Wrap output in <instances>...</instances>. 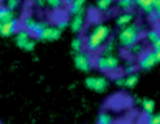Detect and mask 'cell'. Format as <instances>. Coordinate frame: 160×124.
Returning <instances> with one entry per match:
<instances>
[{
	"instance_id": "obj_1",
	"label": "cell",
	"mask_w": 160,
	"mask_h": 124,
	"mask_svg": "<svg viewBox=\"0 0 160 124\" xmlns=\"http://www.w3.org/2000/svg\"><path fill=\"white\" fill-rule=\"evenodd\" d=\"M110 36V28L104 23H98L97 26H93L90 30V33L86 36L84 42H86V50L93 53L97 50H100L101 47H104Z\"/></svg>"
},
{
	"instance_id": "obj_2",
	"label": "cell",
	"mask_w": 160,
	"mask_h": 124,
	"mask_svg": "<svg viewBox=\"0 0 160 124\" xmlns=\"http://www.w3.org/2000/svg\"><path fill=\"white\" fill-rule=\"evenodd\" d=\"M140 41V28L135 23H131L124 28L120 30L118 33V44L123 48H132L134 45H137Z\"/></svg>"
},
{
	"instance_id": "obj_3",
	"label": "cell",
	"mask_w": 160,
	"mask_h": 124,
	"mask_svg": "<svg viewBox=\"0 0 160 124\" xmlns=\"http://www.w3.org/2000/svg\"><path fill=\"white\" fill-rule=\"evenodd\" d=\"M95 64H97V68H98L100 71H103V73H115V71L120 68V65H121L120 58L115 56V55H103V56H98Z\"/></svg>"
},
{
	"instance_id": "obj_4",
	"label": "cell",
	"mask_w": 160,
	"mask_h": 124,
	"mask_svg": "<svg viewBox=\"0 0 160 124\" xmlns=\"http://www.w3.org/2000/svg\"><path fill=\"white\" fill-rule=\"evenodd\" d=\"M16 45L20 48V50H25V51H33L36 48V41L33 39V36L25 30V28H20L16 31Z\"/></svg>"
},
{
	"instance_id": "obj_5",
	"label": "cell",
	"mask_w": 160,
	"mask_h": 124,
	"mask_svg": "<svg viewBox=\"0 0 160 124\" xmlns=\"http://www.w3.org/2000/svg\"><path fill=\"white\" fill-rule=\"evenodd\" d=\"M47 26H48L47 22L38 20V19H33V17H27V19L23 20V23H22V28H25L33 37H38V39H39V36L42 34V31H44Z\"/></svg>"
},
{
	"instance_id": "obj_6",
	"label": "cell",
	"mask_w": 160,
	"mask_h": 124,
	"mask_svg": "<svg viewBox=\"0 0 160 124\" xmlns=\"http://www.w3.org/2000/svg\"><path fill=\"white\" fill-rule=\"evenodd\" d=\"M84 84L89 90L97 92V93H104L109 87V81L104 76H87Z\"/></svg>"
},
{
	"instance_id": "obj_7",
	"label": "cell",
	"mask_w": 160,
	"mask_h": 124,
	"mask_svg": "<svg viewBox=\"0 0 160 124\" xmlns=\"http://www.w3.org/2000/svg\"><path fill=\"white\" fill-rule=\"evenodd\" d=\"M159 64L157 58H156V53L154 50H146L143 51L140 56H138V61H137V67L142 68V70H151L152 67H156Z\"/></svg>"
},
{
	"instance_id": "obj_8",
	"label": "cell",
	"mask_w": 160,
	"mask_h": 124,
	"mask_svg": "<svg viewBox=\"0 0 160 124\" xmlns=\"http://www.w3.org/2000/svg\"><path fill=\"white\" fill-rule=\"evenodd\" d=\"M73 62H75V67H76L79 71L87 73V71H90V68H92V59H90V56H89L87 53H84V51L75 53Z\"/></svg>"
},
{
	"instance_id": "obj_9",
	"label": "cell",
	"mask_w": 160,
	"mask_h": 124,
	"mask_svg": "<svg viewBox=\"0 0 160 124\" xmlns=\"http://www.w3.org/2000/svg\"><path fill=\"white\" fill-rule=\"evenodd\" d=\"M61 34H62V31H61L59 26L48 25V26L42 31V34L39 36V39H41V41H45V42H53V41H58V39L61 37Z\"/></svg>"
},
{
	"instance_id": "obj_10",
	"label": "cell",
	"mask_w": 160,
	"mask_h": 124,
	"mask_svg": "<svg viewBox=\"0 0 160 124\" xmlns=\"http://www.w3.org/2000/svg\"><path fill=\"white\" fill-rule=\"evenodd\" d=\"M138 82V76L135 73H131V74H123L120 78L115 79V84L118 87H126V88H134Z\"/></svg>"
},
{
	"instance_id": "obj_11",
	"label": "cell",
	"mask_w": 160,
	"mask_h": 124,
	"mask_svg": "<svg viewBox=\"0 0 160 124\" xmlns=\"http://www.w3.org/2000/svg\"><path fill=\"white\" fill-rule=\"evenodd\" d=\"M135 6H138L140 9L149 14L160 8V0H135Z\"/></svg>"
},
{
	"instance_id": "obj_12",
	"label": "cell",
	"mask_w": 160,
	"mask_h": 124,
	"mask_svg": "<svg viewBox=\"0 0 160 124\" xmlns=\"http://www.w3.org/2000/svg\"><path fill=\"white\" fill-rule=\"evenodd\" d=\"M84 23H86V16L84 14H76V16H72V20H70V30L73 33H81L82 28H84Z\"/></svg>"
},
{
	"instance_id": "obj_13",
	"label": "cell",
	"mask_w": 160,
	"mask_h": 124,
	"mask_svg": "<svg viewBox=\"0 0 160 124\" xmlns=\"http://www.w3.org/2000/svg\"><path fill=\"white\" fill-rule=\"evenodd\" d=\"M17 25H19V22L14 19V20H9V22H5L3 25H2V36L3 37H9V36H12V34H16V31H17Z\"/></svg>"
},
{
	"instance_id": "obj_14",
	"label": "cell",
	"mask_w": 160,
	"mask_h": 124,
	"mask_svg": "<svg viewBox=\"0 0 160 124\" xmlns=\"http://www.w3.org/2000/svg\"><path fill=\"white\" fill-rule=\"evenodd\" d=\"M84 8H86V0H70L68 2V9L72 16L84 14Z\"/></svg>"
},
{
	"instance_id": "obj_15",
	"label": "cell",
	"mask_w": 160,
	"mask_h": 124,
	"mask_svg": "<svg viewBox=\"0 0 160 124\" xmlns=\"http://www.w3.org/2000/svg\"><path fill=\"white\" fill-rule=\"evenodd\" d=\"M132 22H134V14H132V12H121V14L117 17L115 25L121 30V28H124V26L131 25Z\"/></svg>"
},
{
	"instance_id": "obj_16",
	"label": "cell",
	"mask_w": 160,
	"mask_h": 124,
	"mask_svg": "<svg viewBox=\"0 0 160 124\" xmlns=\"http://www.w3.org/2000/svg\"><path fill=\"white\" fill-rule=\"evenodd\" d=\"M38 6H48V8H53V9H58L64 5L65 0H33Z\"/></svg>"
},
{
	"instance_id": "obj_17",
	"label": "cell",
	"mask_w": 160,
	"mask_h": 124,
	"mask_svg": "<svg viewBox=\"0 0 160 124\" xmlns=\"http://www.w3.org/2000/svg\"><path fill=\"white\" fill-rule=\"evenodd\" d=\"M9 20H14V12L8 8V6H0V22L5 23V22H9Z\"/></svg>"
},
{
	"instance_id": "obj_18",
	"label": "cell",
	"mask_w": 160,
	"mask_h": 124,
	"mask_svg": "<svg viewBox=\"0 0 160 124\" xmlns=\"http://www.w3.org/2000/svg\"><path fill=\"white\" fill-rule=\"evenodd\" d=\"M117 5L123 12H132V8L135 6V0H117Z\"/></svg>"
},
{
	"instance_id": "obj_19",
	"label": "cell",
	"mask_w": 160,
	"mask_h": 124,
	"mask_svg": "<svg viewBox=\"0 0 160 124\" xmlns=\"http://www.w3.org/2000/svg\"><path fill=\"white\" fill-rule=\"evenodd\" d=\"M154 109H156V103L152 99H143L142 101V110H143L145 115H151L154 112Z\"/></svg>"
},
{
	"instance_id": "obj_20",
	"label": "cell",
	"mask_w": 160,
	"mask_h": 124,
	"mask_svg": "<svg viewBox=\"0 0 160 124\" xmlns=\"http://www.w3.org/2000/svg\"><path fill=\"white\" fill-rule=\"evenodd\" d=\"M146 41L151 44V45H154L156 42H159L160 41V31L159 30H149L148 33H146Z\"/></svg>"
},
{
	"instance_id": "obj_21",
	"label": "cell",
	"mask_w": 160,
	"mask_h": 124,
	"mask_svg": "<svg viewBox=\"0 0 160 124\" xmlns=\"http://www.w3.org/2000/svg\"><path fill=\"white\" fill-rule=\"evenodd\" d=\"M97 124H113V118L110 113L107 112H101L97 118Z\"/></svg>"
},
{
	"instance_id": "obj_22",
	"label": "cell",
	"mask_w": 160,
	"mask_h": 124,
	"mask_svg": "<svg viewBox=\"0 0 160 124\" xmlns=\"http://www.w3.org/2000/svg\"><path fill=\"white\" fill-rule=\"evenodd\" d=\"M86 47V42L81 39V37H75L73 41H72V50L75 51V53H79V51H82V48Z\"/></svg>"
},
{
	"instance_id": "obj_23",
	"label": "cell",
	"mask_w": 160,
	"mask_h": 124,
	"mask_svg": "<svg viewBox=\"0 0 160 124\" xmlns=\"http://www.w3.org/2000/svg\"><path fill=\"white\" fill-rule=\"evenodd\" d=\"M113 0H97V8L100 11H107L110 6H112Z\"/></svg>"
},
{
	"instance_id": "obj_24",
	"label": "cell",
	"mask_w": 160,
	"mask_h": 124,
	"mask_svg": "<svg viewBox=\"0 0 160 124\" xmlns=\"http://www.w3.org/2000/svg\"><path fill=\"white\" fill-rule=\"evenodd\" d=\"M113 48H115V41L113 39H109L106 44H104V47H103V55H112Z\"/></svg>"
},
{
	"instance_id": "obj_25",
	"label": "cell",
	"mask_w": 160,
	"mask_h": 124,
	"mask_svg": "<svg viewBox=\"0 0 160 124\" xmlns=\"http://www.w3.org/2000/svg\"><path fill=\"white\" fill-rule=\"evenodd\" d=\"M145 124H160V112L159 113L146 115V121H145Z\"/></svg>"
},
{
	"instance_id": "obj_26",
	"label": "cell",
	"mask_w": 160,
	"mask_h": 124,
	"mask_svg": "<svg viewBox=\"0 0 160 124\" xmlns=\"http://www.w3.org/2000/svg\"><path fill=\"white\" fill-rule=\"evenodd\" d=\"M5 6H8L11 11H16L20 6V0H6L5 2Z\"/></svg>"
},
{
	"instance_id": "obj_27",
	"label": "cell",
	"mask_w": 160,
	"mask_h": 124,
	"mask_svg": "<svg viewBox=\"0 0 160 124\" xmlns=\"http://www.w3.org/2000/svg\"><path fill=\"white\" fill-rule=\"evenodd\" d=\"M131 53H132V55H138V56H140V55L143 53V48H142V45H138V44H137V45H134V47L131 48Z\"/></svg>"
},
{
	"instance_id": "obj_28",
	"label": "cell",
	"mask_w": 160,
	"mask_h": 124,
	"mask_svg": "<svg viewBox=\"0 0 160 124\" xmlns=\"http://www.w3.org/2000/svg\"><path fill=\"white\" fill-rule=\"evenodd\" d=\"M124 73H126V74H131V73H135V65H132V64H129V65H126V67H124Z\"/></svg>"
},
{
	"instance_id": "obj_29",
	"label": "cell",
	"mask_w": 160,
	"mask_h": 124,
	"mask_svg": "<svg viewBox=\"0 0 160 124\" xmlns=\"http://www.w3.org/2000/svg\"><path fill=\"white\" fill-rule=\"evenodd\" d=\"M154 50V48H152ZM154 53H156V58H157V61L160 62V48H157V50H154Z\"/></svg>"
},
{
	"instance_id": "obj_30",
	"label": "cell",
	"mask_w": 160,
	"mask_h": 124,
	"mask_svg": "<svg viewBox=\"0 0 160 124\" xmlns=\"http://www.w3.org/2000/svg\"><path fill=\"white\" fill-rule=\"evenodd\" d=\"M152 48H154V50H157V48H160V41H159V42H156V44L152 45Z\"/></svg>"
},
{
	"instance_id": "obj_31",
	"label": "cell",
	"mask_w": 160,
	"mask_h": 124,
	"mask_svg": "<svg viewBox=\"0 0 160 124\" xmlns=\"http://www.w3.org/2000/svg\"><path fill=\"white\" fill-rule=\"evenodd\" d=\"M2 25H3V23H2V22H0V33H2Z\"/></svg>"
},
{
	"instance_id": "obj_32",
	"label": "cell",
	"mask_w": 160,
	"mask_h": 124,
	"mask_svg": "<svg viewBox=\"0 0 160 124\" xmlns=\"http://www.w3.org/2000/svg\"><path fill=\"white\" fill-rule=\"evenodd\" d=\"M157 14H159V17H160V8H159V9H157Z\"/></svg>"
},
{
	"instance_id": "obj_33",
	"label": "cell",
	"mask_w": 160,
	"mask_h": 124,
	"mask_svg": "<svg viewBox=\"0 0 160 124\" xmlns=\"http://www.w3.org/2000/svg\"><path fill=\"white\" fill-rule=\"evenodd\" d=\"M68 2H70V0H68Z\"/></svg>"
}]
</instances>
